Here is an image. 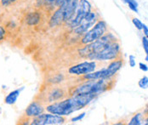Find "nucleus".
<instances>
[{
  "label": "nucleus",
  "instance_id": "nucleus-1",
  "mask_svg": "<svg viewBox=\"0 0 148 125\" xmlns=\"http://www.w3.org/2000/svg\"><path fill=\"white\" fill-rule=\"evenodd\" d=\"M97 97V95L93 94L73 95L69 98H65L59 101L46 105L45 111L52 114L66 117L75 111L84 109Z\"/></svg>",
  "mask_w": 148,
  "mask_h": 125
},
{
  "label": "nucleus",
  "instance_id": "nucleus-2",
  "mask_svg": "<svg viewBox=\"0 0 148 125\" xmlns=\"http://www.w3.org/2000/svg\"><path fill=\"white\" fill-rule=\"evenodd\" d=\"M114 41H118L116 36L112 32H106L105 35H103L101 38L97 39L96 41L92 42L88 44H85L82 48H80L78 49L77 53L80 57L88 59L91 55L98 53L106 45H107L108 44L114 42Z\"/></svg>",
  "mask_w": 148,
  "mask_h": 125
},
{
  "label": "nucleus",
  "instance_id": "nucleus-3",
  "mask_svg": "<svg viewBox=\"0 0 148 125\" xmlns=\"http://www.w3.org/2000/svg\"><path fill=\"white\" fill-rule=\"evenodd\" d=\"M121 57V45L118 41L112 42L94 55L89 56V60L96 61H109Z\"/></svg>",
  "mask_w": 148,
  "mask_h": 125
},
{
  "label": "nucleus",
  "instance_id": "nucleus-4",
  "mask_svg": "<svg viewBox=\"0 0 148 125\" xmlns=\"http://www.w3.org/2000/svg\"><path fill=\"white\" fill-rule=\"evenodd\" d=\"M108 31V27L106 22L103 20H99L92 28H90L86 33H84L80 39V44L82 45H85L92 42L96 41L101 38Z\"/></svg>",
  "mask_w": 148,
  "mask_h": 125
},
{
  "label": "nucleus",
  "instance_id": "nucleus-5",
  "mask_svg": "<svg viewBox=\"0 0 148 125\" xmlns=\"http://www.w3.org/2000/svg\"><path fill=\"white\" fill-rule=\"evenodd\" d=\"M66 122L64 116L52 114L50 112L42 113L41 115L32 118L30 124L32 125H57L63 124Z\"/></svg>",
  "mask_w": 148,
  "mask_h": 125
},
{
  "label": "nucleus",
  "instance_id": "nucleus-6",
  "mask_svg": "<svg viewBox=\"0 0 148 125\" xmlns=\"http://www.w3.org/2000/svg\"><path fill=\"white\" fill-rule=\"evenodd\" d=\"M92 10H93V7L89 0H79L75 16L68 27L73 30L75 27H77L82 22V20H84L85 16Z\"/></svg>",
  "mask_w": 148,
  "mask_h": 125
},
{
  "label": "nucleus",
  "instance_id": "nucleus-7",
  "mask_svg": "<svg viewBox=\"0 0 148 125\" xmlns=\"http://www.w3.org/2000/svg\"><path fill=\"white\" fill-rule=\"evenodd\" d=\"M99 16L98 14L95 11V10H91L89 12L85 17L84 18V20H82V22L77 27H75L73 31L74 34L77 35V36H83L84 33H86L89 31L90 28L93 27V26L99 20Z\"/></svg>",
  "mask_w": 148,
  "mask_h": 125
},
{
  "label": "nucleus",
  "instance_id": "nucleus-8",
  "mask_svg": "<svg viewBox=\"0 0 148 125\" xmlns=\"http://www.w3.org/2000/svg\"><path fill=\"white\" fill-rule=\"evenodd\" d=\"M98 65L96 61H86L84 62L78 63L69 67L68 73L73 76H83L87 73L92 72L96 70Z\"/></svg>",
  "mask_w": 148,
  "mask_h": 125
},
{
  "label": "nucleus",
  "instance_id": "nucleus-9",
  "mask_svg": "<svg viewBox=\"0 0 148 125\" xmlns=\"http://www.w3.org/2000/svg\"><path fill=\"white\" fill-rule=\"evenodd\" d=\"M123 60L121 57L112 61V62L109 63L108 66L105 67L101 78L112 80L113 78L117 75V73L120 71V69L123 67Z\"/></svg>",
  "mask_w": 148,
  "mask_h": 125
},
{
  "label": "nucleus",
  "instance_id": "nucleus-10",
  "mask_svg": "<svg viewBox=\"0 0 148 125\" xmlns=\"http://www.w3.org/2000/svg\"><path fill=\"white\" fill-rule=\"evenodd\" d=\"M79 0H68L64 4V25L69 27L70 23L73 20L76 10L78 5Z\"/></svg>",
  "mask_w": 148,
  "mask_h": 125
},
{
  "label": "nucleus",
  "instance_id": "nucleus-11",
  "mask_svg": "<svg viewBox=\"0 0 148 125\" xmlns=\"http://www.w3.org/2000/svg\"><path fill=\"white\" fill-rule=\"evenodd\" d=\"M45 107L44 106V103H42L40 100H33L25 110V116L32 119L41 115L45 112Z\"/></svg>",
  "mask_w": 148,
  "mask_h": 125
},
{
  "label": "nucleus",
  "instance_id": "nucleus-12",
  "mask_svg": "<svg viewBox=\"0 0 148 125\" xmlns=\"http://www.w3.org/2000/svg\"><path fill=\"white\" fill-rule=\"evenodd\" d=\"M64 22V6L56 8L49 19L48 25L50 28H56L63 25Z\"/></svg>",
  "mask_w": 148,
  "mask_h": 125
},
{
  "label": "nucleus",
  "instance_id": "nucleus-13",
  "mask_svg": "<svg viewBox=\"0 0 148 125\" xmlns=\"http://www.w3.org/2000/svg\"><path fill=\"white\" fill-rule=\"evenodd\" d=\"M66 92L63 89V88H52L48 92V94H46V96L44 99L45 101L43 103L49 105V104L61 100L66 98Z\"/></svg>",
  "mask_w": 148,
  "mask_h": 125
},
{
  "label": "nucleus",
  "instance_id": "nucleus-14",
  "mask_svg": "<svg viewBox=\"0 0 148 125\" xmlns=\"http://www.w3.org/2000/svg\"><path fill=\"white\" fill-rule=\"evenodd\" d=\"M25 22L29 27H35L38 25L42 20V13L39 10L30 11L26 14L25 16Z\"/></svg>",
  "mask_w": 148,
  "mask_h": 125
},
{
  "label": "nucleus",
  "instance_id": "nucleus-15",
  "mask_svg": "<svg viewBox=\"0 0 148 125\" xmlns=\"http://www.w3.org/2000/svg\"><path fill=\"white\" fill-rule=\"evenodd\" d=\"M24 89V87H21V89H17L13 91H11L10 93L7 94V96L4 98V103L7 105H14L15 102L17 101L18 97L20 96V94L21 93V91Z\"/></svg>",
  "mask_w": 148,
  "mask_h": 125
},
{
  "label": "nucleus",
  "instance_id": "nucleus-16",
  "mask_svg": "<svg viewBox=\"0 0 148 125\" xmlns=\"http://www.w3.org/2000/svg\"><path fill=\"white\" fill-rule=\"evenodd\" d=\"M104 70H105V67L101 68L99 71H94L92 72L87 73L85 75H83L82 79L83 80H98V79H101L102 78Z\"/></svg>",
  "mask_w": 148,
  "mask_h": 125
},
{
  "label": "nucleus",
  "instance_id": "nucleus-17",
  "mask_svg": "<svg viewBox=\"0 0 148 125\" xmlns=\"http://www.w3.org/2000/svg\"><path fill=\"white\" fill-rule=\"evenodd\" d=\"M143 119H144V113L142 112H138L134 114L130 122L128 123L129 125H141L143 124Z\"/></svg>",
  "mask_w": 148,
  "mask_h": 125
},
{
  "label": "nucleus",
  "instance_id": "nucleus-18",
  "mask_svg": "<svg viewBox=\"0 0 148 125\" xmlns=\"http://www.w3.org/2000/svg\"><path fill=\"white\" fill-rule=\"evenodd\" d=\"M124 3H126L129 8L134 12V13H139V4L136 0H123Z\"/></svg>",
  "mask_w": 148,
  "mask_h": 125
},
{
  "label": "nucleus",
  "instance_id": "nucleus-19",
  "mask_svg": "<svg viewBox=\"0 0 148 125\" xmlns=\"http://www.w3.org/2000/svg\"><path fill=\"white\" fill-rule=\"evenodd\" d=\"M141 42H142V47L143 49L146 53V57H145V61L148 62V38L147 37L143 36L142 37V39H141Z\"/></svg>",
  "mask_w": 148,
  "mask_h": 125
},
{
  "label": "nucleus",
  "instance_id": "nucleus-20",
  "mask_svg": "<svg viewBox=\"0 0 148 125\" xmlns=\"http://www.w3.org/2000/svg\"><path fill=\"white\" fill-rule=\"evenodd\" d=\"M138 85L142 89H148V77H147V76L142 77V78L139 80Z\"/></svg>",
  "mask_w": 148,
  "mask_h": 125
},
{
  "label": "nucleus",
  "instance_id": "nucleus-21",
  "mask_svg": "<svg viewBox=\"0 0 148 125\" xmlns=\"http://www.w3.org/2000/svg\"><path fill=\"white\" fill-rule=\"evenodd\" d=\"M132 23H133L134 26L135 27L136 29H138L139 31H142L144 23L140 19H138V18H133L132 19Z\"/></svg>",
  "mask_w": 148,
  "mask_h": 125
},
{
  "label": "nucleus",
  "instance_id": "nucleus-22",
  "mask_svg": "<svg viewBox=\"0 0 148 125\" xmlns=\"http://www.w3.org/2000/svg\"><path fill=\"white\" fill-rule=\"evenodd\" d=\"M17 2H18V0H0V3L3 8L10 7V6L14 5Z\"/></svg>",
  "mask_w": 148,
  "mask_h": 125
},
{
  "label": "nucleus",
  "instance_id": "nucleus-23",
  "mask_svg": "<svg viewBox=\"0 0 148 125\" xmlns=\"http://www.w3.org/2000/svg\"><path fill=\"white\" fill-rule=\"evenodd\" d=\"M6 36H7L6 28L3 25L0 24V43H2L6 38Z\"/></svg>",
  "mask_w": 148,
  "mask_h": 125
},
{
  "label": "nucleus",
  "instance_id": "nucleus-24",
  "mask_svg": "<svg viewBox=\"0 0 148 125\" xmlns=\"http://www.w3.org/2000/svg\"><path fill=\"white\" fill-rule=\"evenodd\" d=\"M62 80H63V76H62L61 74H59V75H56V76H55L54 78H51L49 82H50L52 84H57V83H60Z\"/></svg>",
  "mask_w": 148,
  "mask_h": 125
},
{
  "label": "nucleus",
  "instance_id": "nucleus-25",
  "mask_svg": "<svg viewBox=\"0 0 148 125\" xmlns=\"http://www.w3.org/2000/svg\"><path fill=\"white\" fill-rule=\"evenodd\" d=\"M85 115H86V112H82L81 114H79V115H77V116H76V117H73V118L71 119V122H72V123L80 122L81 120H83V119L84 118Z\"/></svg>",
  "mask_w": 148,
  "mask_h": 125
},
{
  "label": "nucleus",
  "instance_id": "nucleus-26",
  "mask_svg": "<svg viewBox=\"0 0 148 125\" xmlns=\"http://www.w3.org/2000/svg\"><path fill=\"white\" fill-rule=\"evenodd\" d=\"M129 64L130 67H134L136 66V59H135V56L133 55H130L129 56Z\"/></svg>",
  "mask_w": 148,
  "mask_h": 125
},
{
  "label": "nucleus",
  "instance_id": "nucleus-27",
  "mask_svg": "<svg viewBox=\"0 0 148 125\" xmlns=\"http://www.w3.org/2000/svg\"><path fill=\"white\" fill-rule=\"evenodd\" d=\"M139 68H140V70H141L142 72H148V66L146 63H139Z\"/></svg>",
  "mask_w": 148,
  "mask_h": 125
},
{
  "label": "nucleus",
  "instance_id": "nucleus-28",
  "mask_svg": "<svg viewBox=\"0 0 148 125\" xmlns=\"http://www.w3.org/2000/svg\"><path fill=\"white\" fill-rule=\"evenodd\" d=\"M66 1H68V0H56V8L60 7L62 4L65 3Z\"/></svg>",
  "mask_w": 148,
  "mask_h": 125
},
{
  "label": "nucleus",
  "instance_id": "nucleus-29",
  "mask_svg": "<svg viewBox=\"0 0 148 125\" xmlns=\"http://www.w3.org/2000/svg\"><path fill=\"white\" fill-rule=\"evenodd\" d=\"M142 31H143V33H144V36L147 37L148 38V27L147 25H145V24H144V26H143Z\"/></svg>",
  "mask_w": 148,
  "mask_h": 125
},
{
  "label": "nucleus",
  "instance_id": "nucleus-30",
  "mask_svg": "<svg viewBox=\"0 0 148 125\" xmlns=\"http://www.w3.org/2000/svg\"><path fill=\"white\" fill-rule=\"evenodd\" d=\"M142 124L148 125V115H146L145 118L143 119V124Z\"/></svg>",
  "mask_w": 148,
  "mask_h": 125
}]
</instances>
